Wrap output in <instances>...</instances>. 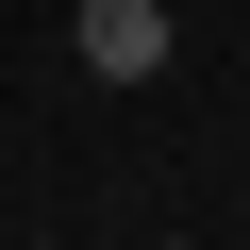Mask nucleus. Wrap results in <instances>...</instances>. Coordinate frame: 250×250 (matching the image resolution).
<instances>
[{"instance_id": "nucleus-1", "label": "nucleus", "mask_w": 250, "mask_h": 250, "mask_svg": "<svg viewBox=\"0 0 250 250\" xmlns=\"http://www.w3.org/2000/svg\"><path fill=\"white\" fill-rule=\"evenodd\" d=\"M100 83H167L184 67V17H167V0H83V34H67Z\"/></svg>"}]
</instances>
